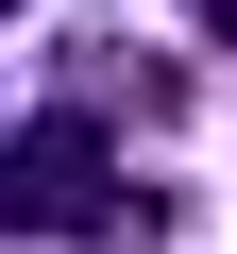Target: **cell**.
I'll return each instance as SVG.
<instances>
[{
    "mask_svg": "<svg viewBox=\"0 0 237 254\" xmlns=\"http://www.w3.org/2000/svg\"><path fill=\"white\" fill-rule=\"evenodd\" d=\"M118 220V170L85 119H34V136H0V237H102Z\"/></svg>",
    "mask_w": 237,
    "mask_h": 254,
    "instance_id": "cell-1",
    "label": "cell"
},
{
    "mask_svg": "<svg viewBox=\"0 0 237 254\" xmlns=\"http://www.w3.org/2000/svg\"><path fill=\"white\" fill-rule=\"evenodd\" d=\"M186 17H203V34H220V51H237V0H186Z\"/></svg>",
    "mask_w": 237,
    "mask_h": 254,
    "instance_id": "cell-2",
    "label": "cell"
}]
</instances>
